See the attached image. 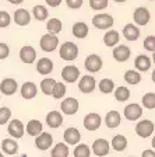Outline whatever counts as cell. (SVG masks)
<instances>
[{
  "label": "cell",
  "instance_id": "cell-1",
  "mask_svg": "<svg viewBox=\"0 0 155 157\" xmlns=\"http://www.w3.org/2000/svg\"><path fill=\"white\" fill-rule=\"evenodd\" d=\"M59 55L63 60H74L78 56V48L74 42H65L59 49Z\"/></svg>",
  "mask_w": 155,
  "mask_h": 157
},
{
  "label": "cell",
  "instance_id": "cell-2",
  "mask_svg": "<svg viewBox=\"0 0 155 157\" xmlns=\"http://www.w3.org/2000/svg\"><path fill=\"white\" fill-rule=\"evenodd\" d=\"M39 45H41L42 51H45V52H53L59 46V38L56 36V34L48 33V34H45V35H42Z\"/></svg>",
  "mask_w": 155,
  "mask_h": 157
},
{
  "label": "cell",
  "instance_id": "cell-3",
  "mask_svg": "<svg viewBox=\"0 0 155 157\" xmlns=\"http://www.w3.org/2000/svg\"><path fill=\"white\" fill-rule=\"evenodd\" d=\"M92 24L98 29H109L113 27V17L109 14H97L92 18Z\"/></svg>",
  "mask_w": 155,
  "mask_h": 157
},
{
  "label": "cell",
  "instance_id": "cell-4",
  "mask_svg": "<svg viewBox=\"0 0 155 157\" xmlns=\"http://www.w3.org/2000/svg\"><path fill=\"white\" fill-rule=\"evenodd\" d=\"M154 124H152L149 119H142L138 124L136 125V133L140 137L146 139V137H149L151 133L154 132Z\"/></svg>",
  "mask_w": 155,
  "mask_h": 157
},
{
  "label": "cell",
  "instance_id": "cell-5",
  "mask_svg": "<svg viewBox=\"0 0 155 157\" xmlns=\"http://www.w3.org/2000/svg\"><path fill=\"white\" fill-rule=\"evenodd\" d=\"M27 128L24 126V124L20 119H13V121L9 124L7 126V132H9L10 136L16 137V139H20V137H23L24 133H25Z\"/></svg>",
  "mask_w": 155,
  "mask_h": 157
},
{
  "label": "cell",
  "instance_id": "cell-6",
  "mask_svg": "<svg viewBox=\"0 0 155 157\" xmlns=\"http://www.w3.org/2000/svg\"><path fill=\"white\" fill-rule=\"evenodd\" d=\"M85 69H87L88 72L91 73H97L99 72L101 69H102V59H101L99 55H95V53H92V55H88L87 59H85Z\"/></svg>",
  "mask_w": 155,
  "mask_h": 157
},
{
  "label": "cell",
  "instance_id": "cell-7",
  "mask_svg": "<svg viewBox=\"0 0 155 157\" xmlns=\"http://www.w3.org/2000/svg\"><path fill=\"white\" fill-rule=\"evenodd\" d=\"M80 77V70H78L77 66H73V65H67L63 67L61 70V78L67 83H74L78 80Z\"/></svg>",
  "mask_w": 155,
  "mask_h": 157
},
{
  "label": "cell",
  "instance_id": "cell-8",
  "mask_svg": "<svg viewBox=\"0 0 155 157\" xmlns=\"http://www.w3.org/2000/svg\"><path fill=\"white\" fill-rule=\"evenodd\" d=\"M133 18H134V23L137 24V25H147V24L149 23V20H151V14H149L148 9H146V7H138V9H136V11H134V14H133Z\"/></svg>",
  "mask_w": 155,
  "mask_h": 157
},
{
  "label": "cell",
  "instance_id": "cell-9",
  "mask_svg": "<svg viewBox=\"0 0 155 157\" xmlns=\"http://www.w3.org/2000/svg\"><path fill=\"white\" fill-rule=\"evenodd\" d=\"M60 108H61V112H65L66 115H74L78 111V101L73 97L65 98L60 104Z\"/></svg>",
  "mask_w": 155,
  "mask_h": 157
},
{
  "label": "cell",
  "instance_id": "cell-10",
  "mask_svg": "<svg viewBox=\"0 0 155 157\" xmlns=\"http://www.w3.org/2000/svg\"><path fill=\"white\" fill-rule=\"evenodd\" d=\"M52 143H53V136L48 132H42L41 135H38L35 137V146L39 150H48L52 146Z\"/></svg>",
  "mask_w": 155,
  "mask_h": 157
},
{
  "label": "cell",
  "instance_id": "cell-11",
  "mask_svg": "<svg viewBox=\"0 0 155 157\" xmlns=\"http://www.w3.org/2000/svg\"><path fill=\"white\" fill-rule=\"evenodd\" d=\"M109 143H108L106 139H97L92 143V151H94L95 156L98 157H103L109 153Z\"/></svg>",
  "mask_w": 155,
  "mask_h": 157
},
{
  "label": "cell",
  "instance_id": "cell-12",
  "mask_svg": "<svg viewBox=\"0 0 155 157\" xmlns=\"http://www.w3.org/2000/svg\"><path fill=\"white\" fill-rule=\"evenodd\" d=\"M78 88L81 93L84 94H90L95 90V78L92 76H83L78 82Z\"/></svg>",
  "mask_w": 155,
  "mask_h": 157
},
{
  "label": "cell",
  "instance_id": "cell-13",
  "mask_svg": "<svg viewBox=\"0 0 155 157\" xmlns=\"http://www.w3.org/2000/svg\"><path fill=\"white\" fill-rule=\"evenodd\" d=\"M101 122H102V119H101L99 115L95 114V112H91V114L85 115L84 118V128L87 131H97L101 126Z\"/></svg>",
  "mask_w": 155,
  "mask_h": 157
},
{
  "label": "cell",
  "instance_id": "cell-14",
  "mask_svg": "<svg viewBox=\"0 0 155 157\" xmlns=\"http://www.w3.org/2000/svg\"><path fill=\"white\" fill-rule=\"evenodd\" d=\"M18 84L14 78H3L2 83H0V91L4 95H13L17 91Z\"/></svg>",
  "mask_w": 155,
  "mask_h": 157
},
{
  "label": "cell",
  "instance_id": "cell-15",
  "mask_svg": "<svg viewBox=\"0 0 155 157\" xmlns=\"http://www.w3.org/2000/svg\"><path fill=\"white\" fill-rule=\"evenodd\" d=\"M141 115H142V108L140 107V104H129L124 108V117L129 121H137Z\"/></svg>",
  "mask_w": 155,
  "mask_h": 157
},
{
  "label": "cell",
  "instance_id": "cell-16",
  "mask_svg": "<svg viewBox=\"0 0 155 157\" xmlns=\"http://www.w3.org/2000/svg\"><path fill=\"white\" fill-rule=\"evenodd\" d=\"M20 59L23 60L24 63H34L36 59V51L32 48V46H23L21 51H20Z\"/></svg>",
  "mask_w": 155,
  "mask_h": 157
},
{
  "label": "cell",
  "instance_id": "cell-17",
  "mask_svg": "<svg viewBox=\"0 0 155 157\" xmlns=\"http://www.w3.org/2000/svg\"><path fill=\"white\" fill-rule=\"evenodd\" d=\"M14 21H16L17 25H28L29 21H31V14L25 9H18L14 11Z\"/></svg>",
  "mask_w": 155,
  "mask_h": 157
},
{
  "label": "cell",
  "instance_id": "cell-18",
  "mask_svg": "<svg viewBox=\"0 0 155 157\" xmlns=\"http://www.w3.org/2000/svg\"><path fill=\"white\" fill-rule=\"evenodd\" d=\"M130 53H131V51L126 45H117V48H113V58L117 62H126L130 58Z\"/></svg>",
  "mask_w": 155,
  "mask_h": 157
},
{
  "label": "cell",
  "instance_id": "cell-19",
  "mask_svg": "<svg viewBox=\"0 0 155 157\" xmlns=\"http://www.w3.org/2000/svg\"><path fill=\"white\" fill-rule=\"evenodd\" d=\"M38 93V88H36V84L32 82H27L21 86V95L25 100H32L34 97Z\"/></svg>",
  "mask_w": 155,
  "mask_h": 157
},
{
  "label": "cell",
  "instance_id": "cell-20",
  "mask_svg": "<svg viewBox=\"0 0 155 157\" xmlns=\"http://www.w3.org/2000/svg\"><path fill=\"white\" fill-rule=\"evenodd\" d=\"M63 137H65V142L67 144H77L81 139V135L77 128H68V129L65 131Z\"/></svg>",
  "mask_w": 155,
  "mask_h": 157
},
{
  "label": "cell",
  "instance_id": "cell-21",
  "mask_svg": "<svg viewBox=\"0 0 155 157\" xmlns=\"http://www.w3.org/2000/svg\"><path fill=\"white\" fill-rule=\"evenodd\" d=\"M123 36L127 41H136L140 36V28L134 24H126L124 28H123Z\"/></svg>",
  "mask_w": 155,
  "mask_h": 157
},
{
  "label": "cell",
  "instance_id": "cell-22",
  "mask_svg": "<svg viewBox=\"0 0 155 157\" xmlns=\"http://www.w3.org/2000/svg\"><path fill=\"white\" fill-rule=\"evenodd\" d=\"M46 124L50 128H59L63 124V115L59 111H50L46 115Z\"/></svg>",
  "mask_w": 155,
  "mask_h": 157
},
{
  "label": "cell",
  "instance_id": "cell-23",
  "mask_svg": "<svg viewBox=\"0 0 155 157\" xmlns=\"http://www.w3.org/2000/svg\"><path fill=\"white\" fill-rule=\"evenodd\" d=\"M36 70L41 75H49L53 70V62L48 58H42L39 59V62L36 63Z\"/></svg>",
  "mask_w": 155,
  "mask_h": 157
},
{
  "label": "cell",
  "instance_id": "cell-24",
  "mask_svg": "<svg viewBox=\"0 0 155 157\" xmlns=\"http://www.w3.org/2000/svg\"><path fill=\"white\" fill-rule=\"evenodd\" d=\"M134 66L140 72H147L151 67V59L146 55H138L136 58V60H134Z\"/></svg>",
  "mask_w": 155,
  "mask_h": 157
},
{
  "label": "cell",
  "instance_id": "cell-25",
  "mask_svg": "<svg viewBox=\"0 0 155 157\" xmlns=\"http://www.w3.org/2000/svg\"><path fill=\"white\" fill-rule=\"evenodd\" d=\"M119 39H120V35L117 31H115V29H109L105 35H103V44L106 46H116L117 44H119Z\"/></svg>",
  "mask_w": 155,
  "mask_h": 157
},
{
  "label": "cell",
  "instance_id": "cell-26",
  "mask_svg": "<svg viewBox=\"0 0 155 157\" xmlns=\"http://www.w3.org/2000/svg\"><path fill=\"white\" fill-rule=\"evenodd\" d=\"M120 121H122V118H120V114L117 111H109L105 117V124H106L108 128H117L120 125Z\"/></svg>",
  "mask_w": 155,
  "mask_h": 157
},
{
  "label": "cell",
  "instance_id": "cell-27",
  "mask_svg": "<svg viewBox=\"0 0 155 157\" xmlns=\"http://www.w3.org/2000/svg\"><path fill=\"white\" fill-rule=\"evenodd\" d=\"M2 150H3V153L13 156V154H16L18 151V144L13 139H4L2 142Z\"/></svg>",
  "mask_w": 155,
  "mask_h": 157
},
{
  "label": "cell",
  "instance_id": "cell-28",
  "mask_svg": "<svg viewBox=\"0 0 155 157\" xmlns=\"http://www.w3.org/2000/svg\"><path fill=\"white\" fill-rule=\"evenodd\" d=\"M88 25L85 23H81V21H78V23H76L74 25H73V35L76 36V38H85V36L88 35Z\"/></svg>",
  "mask_w": 155,
  "mask_h": 157
},
{
  "label": "cell",
  "instance_id": "cell-29",
  "mask_svg": "<svg viewBox=\"0 0 155 157\" xmlns=\"http://www.w3.org/2000/svg\"><path fill=\"white\" fill-rule=\"evenodd\" d=\"M42 124L39 121H36V119H31V121L28 122V125H27V132H28V135H31V136H38V135L42 133Z\"/></svg>",
  "mask_w": 155,
  "mask_h": 157
},
{
  "label": "cell",
  "instance_id": "cell-30",
  "mask_svg": "<svg viewBox=\"0 0 155 157\" xmlns=\"http://www.w3.org/2000/svg\"><path fill=\"white\" fill-rule=\"evenodd\" d=\"M68 147L66 143H57L50 151V156L52 157H68Z\"/></svg>",
  "mask_w": 155,
  "mask_h": 157
},
{
  "label": "cell",
  "instance_id": "cell-31",
  "mask_svg": "<svg viewBox=\"0 0 155 157\" xmlns=\"http://www.w3.org/2000/svg\"><path fill=\"white\" fill-rule=\"evenodd\" d=\"M112 147L116 151H123L127 147V139L123 135H116L112 139Z\"/></svg>",
  "mask_w": 155,
  "mask_h": 157
},
{
  "label": "cell",
  "instance_id": "cell-32",
  "mask_svg": "<svg viewBox=\"0 0 155 157\" xmlns=\"http://www.w3.org/2000/svg\"><path fill=\"white\" fill-rule=\"evenodd\" d=\"M56 86V80L55 78H43L41 82V90L43 94L46 95H52L53 94V88Z\"/></svg>",
  "mask_w": 155,
  "mask_h": 157
},
{
  "label": "cell",
  "instance_id": "cell-33",
  "mask_svg": "<svg viewBox=\"0 0 155 157\" xmlns=\"http://www.w3.org/2000/svg\"><path fill=\"white\" fill-rule=\"evenodd\" d=\"M130 97V90L124 86H120L115 90V98H116V101H120V102H124L127 101Z\"/></svg>",
  "mask_w": 155,
  "mask_h": 157
},
{
  "label": "cell",
  "instance_id": "cell-34",
  "mask_svg": "<svg viewBox=\"0 0 155 157\" xmlns=\"http://www.w3.org/2000/svg\"><path fill=\"white\" fill-rule=\"evenodd\" d=\"M124 82L129 83V84H138L141 82V76L136 70H127L124 73Z\"/></svg>",
  "mask_w": 155,
  "mask_h": 157
},
{
  "label": "cell",
  "instance_id": "cell-35",
  "mask_svg": "<svg viewBox=\"0 0 155 157\" xmlns=\"http://www.w3.org/2000/svg\"><path fill=\"white\" fill-rule=\"evenodd\" d=\"M99 90L103 94H110L115 90V83L110 78H102L99 82Z\"/></svg>",
  "mask_w": 155,
  "mask_h": 157
},
{
  "label": "cell",
  "instance_id": "cell-36",
  "mask_svg": "<svg viewBox=\"0 0 155 157\" xmlns=\"http://www.w3.org/2000/svg\"><path fill=\"white\" fill-rule=\"evenodd\" d=\"M46 28H48L49 33H53V34H59L63 28V24L59 18H50L46 24Z\"/></svg>",
  "mask_w": 155,
  "mask_h": 157
},
{
  "label": "cell",
  "instance_id": "cell-37",
  "mask_svg": "<svg viewBox=\"0 0 155 157\" xmlns=\"http://www.w3.org/2000/svg\"><path fill=\"white\" fill-rule=\"evenodd\" d=\"M73 154H74V157H90L91 156V149H90L88 144L81 143V144H77V147L74 149Z\"/></svg>",
  "mask_w": 155,
  "mask_h": 157
},
{
  "label": "cell",
  "instance_id": "cell-38",
  "mask_svg": "<svg viewBox=\"0 0 155 157\" xmlns=\"http://www.w3.org/2000/svg\"><path fill=\"white\" fill-rule=\"evenodd\" d=\"M32 14L38 21H45L48 18V10L45 6H35L32 9Z\"/></svg>",
  "mask_w": 155,
  "mask_h": 157
},
{
  "label": "cell",
  "instance_id": "cell-39",
  "mask_svg": "<svg viewBox=\"0 0 155 157\" xmlns=\"http://www.w3.org/2000/svg\"><path fill=\"white\" fill-rule=\"evenodd\" d=\"M142 105L148 109H154L155 108V93H147L142 97Z\"/></svg>",
  "mask_w": 155,
  "mask_h": 157
},
{
  "label": "cell",
  "instance_id": "cell-40",
  "mask_svg": "<svg viewBox=\"0 0 155 157\" xmlns=\"http://www.w3.org/2000/svg\"><path fill=\"white\" fill-rule=\"evenodd\" d=\"M65 94H66V86L60 82H56V86H55V88H53V94H52L53 98L60 100L61 97H65Z\"/></svg>",
  "mask_w": 155,
  "mask_h": 157
},
{
  "label": "cell",
  "instance_id": "cell-41",
  "mask_svg": "<svg viewBox=\"0 0 155 157\" xmlns=\"http://www.w3.org/2000/svg\"><path fill=\"white\" fill-rule=\"evenodd\" d=\"M108 4H109L108 0H90V7L92 10H97V11L106 9Z\"/></svg>",
  "mask_w": 155,
  "mask_h": 157
},
{
  "label": "cell",
  "instance_id": "cell-42",
  "mask_svg": "<svg viewBox=\"0 0 155 157\" xmlns=\"http://www.w3.org/2000/svg\"><path fill=\"white\" fill-rule=\"evenodd\" d=\"M11 117V111L7 107H2L0 108V125H6V122L10 119Z\"/></svg>",
  "mask_w": 155,
  "mask_h": 157
},
{
  "label": "cell",
  "instance_id": "cell-43",
  "mask_svg": "<svg viewBox=\"0 0 155 157\" xmlns=\"http://www.w3.org/2000/svg\"><path fill=\"white\" fill-rule=\"evenodd\" d=\"M142 45H144V49H147L149 52H155V36L154 35L147 36V38L144 39Z\"/></svg>",
  "mask_w": 155,
  "mask_h": 157
},
{
  "label": "cell",
  "instance_id": "cell-44",
  "mask_svg": "<svg viewBox=\"0 0 155 157\" xmlns=\"http://www.w3.org/2000/svg\"><path fill=\"white\" fill-rule=\"evenodd\" d=\"M10 21H11L10 14L7 13V11H0V27H2V28L9 27L10 25Z\"/></svg>",
  "mask_w": 155,
  "mask_h": 157
},
{
  "label": "cell",
  "instance_id": "cell-45",
  "mask_svg": "<svg viewBox=\"0 0 155 157\" xmlns=\"http://www.w3.org/2000/svg\"><path fill=\"white\" fill-rule=\"evenodd\" d=\"M68 9H73V10H77L83 6V0H66Z\"/></svg>",
  "mask_w": 155,
  "mask_h": 157
},
{
  "label": "cell",
  "instance_id": "cell-46",
  "mask_svg": "<svg viewBox=\"0 0 155 157\" xmlns=\"http://www.w3.org/2000/svg\"><path fill=\"white\" fill-rule=\"evenodd\" d=\"M10 53V49H9V45L4 42L0 44V59H6Z\"/></svg>",
  "mask_w": 155,
  "mask_h": 157
},
{
  "label": "cell",
  "instance_id": "cell-47",
  "mask_svg": "<svg viewBox=\"0 0 155 157\" xmlns=\"http://www.w3.org/2000/svg\"><path fill=\"white\" fill-rule=\"evenodd\" d=\"M141 157H155V151L148 149V150H144L141 154Z\"/></svg>",
  "mask_w": 155,
  "mask_h": 157
},
{
  "label": "cell",
  "instance_id": "cell-48",
  "mask_svg": "<svg viewBox=\"0 0 155 157\" xmlns=\"http://www.w3.org/2000/svg\"><path fill=\"white\" fill-rule=\"evenodd\" d=\"M46 3H48V6H50V7H57L59 4L61 3V0H46Z\"/></svg>",
  "mask_w": 155,
  "mask_h": 157
},
{
  "label": "cell",
  "instance_id": "cell-49",
  "mask_svg": "<svg viewBox=\"0 0 155 157\" xmlns=\"http://www.w3.org/2000/svg\"><path fill=\"white\" fill-rule=\"evenodd\" d=\"M24 0H9V3H11V4H21Z\"/></svg>",
  "mask_w": 155,
  "mask_h": 157
},
{
  "label": "cell",
  "instance_id": "cell-50",
  "mask_svg": "<svg viewBox=\"0 0 155 157\" xmlns=\"http://www.w3.org/2000/svg\"><path fill=\"white\" fill-rule=\"evenodd\" d=\"M152 149H155V136L152 137Z\"/></svg>",
  "mask_w": 155,
  "mask_h": 157
},
{
  "label": "cell",
  "instance_id": "cell-51",
  "mask_svg": "<svg viewBox=\"0 0 155 157\" xmlns=\"http://www.w3.org/2000/svg\"><path fill=\"white\" fill-rule=\"evenodd\" d=\"M113 2H116V3H124L126 0H113Z\"/></svg>",
  "mask_w": 155,
  "mask_h": 157
},
{
  "label": "cell",
  "instance_id": "cell-52",
  "mask_svg": "<svg viewBox=\"0 0 155 157\" xmlns=\"http://www.w3.org/2000/svg\"><path fill=\"white\" fill-rule=\"evenodd\" d=\"M152 82L155 83V70H154V72H152Z\"/></svg>",
  "mask_w": 155,
  "mask_h": 157
},
{
  "label": "cell",
  "instance_id": "cell-53",
  "mask_svg": "<svg viewBox=\"0 0 155 157\" xmlns=\"http://www.w3.org/2000/svg\"><path fill=\"white\" fill-rule=\"evenodd\" d=\"M152 62L155 63V52H154V55H152Z\"/></svg>",
  "mask_w": 155,
  "mask_h": 157
},
{
  "label": "cell",
  "instance_id": "cell-54",
  "mask_svg": "<svg viewBox=\"0 0 155 157\" xmlns=\"http://www.w3.org/2000/svg\"><path fill=\"white\" fill-rule=\"evenodd\" d=\"M130 157H133V156H130Z\"/></svg>",
  "mask_w": 155,
  "mask_h": 157
}]
</instances>
